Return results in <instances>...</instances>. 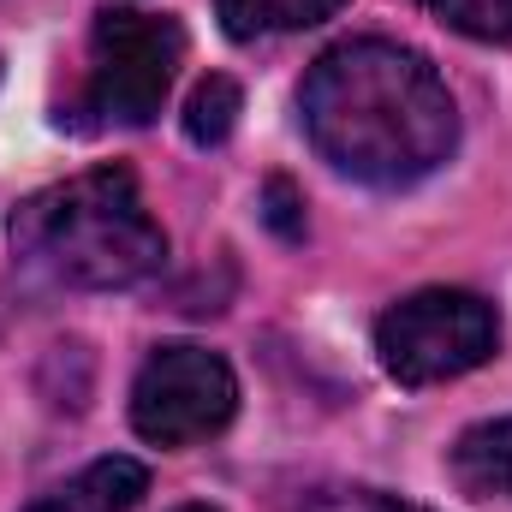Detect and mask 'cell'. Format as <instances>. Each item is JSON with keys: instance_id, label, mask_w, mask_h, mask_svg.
I'll use <instances>...</instances> for the list:
<instances>
[{"instance_id": "cell-10", "label": "cell", "mask_w": 512, "mask_h": 512, "mask_svg": "<svg viewBox=\"0 0 512 512\" xmlns=\"http://www.w3.org/2000/svg\"><path fill=\"white\" fill-rule=\"evenodd\" d=\"M471 42H512V0H417Z\"/></svg>"}, {"instance_id": "cell-11", "label": "cell", "mask_w": 512, "mask_h": 512, "mask_svg": "<svg viewBox=\"0 0 512 512\" xmlns=\"http://www.w3.org/2000/svg\"><path fill=\"white\" fill-rule=\"evenodd\" d=\"M304 203H298V191L286 185V179H268V191H262V221L280 233V239H304V215H298Z\"/></svg>"}, {"instance_id": "cell-5", "label": "cell", "mask_w": 512, "mask_h": 512, "mask_svg": "<svg viewBox=\"0 0 512 512\" xmlns=\"http://www.w3.org/2000/svg\"><path fill=\"white\" fill-rule=\"evenodd\" d=\"M239 411V382L227 358L203 346H155L131 382V429L155 447H191L227 429Z\"/></svg>"}, {"instance_id": "cell-12", "label": "cell", "mask_w": 512, "mask_h": 512, "mask_svg": "<svg viewBox=\"0 0 512 512\" xmlns=\"http://www.w3.org/2000/svg\"><path fill=\"white\" fill-rule=\"evenodd\" d=\"M334 501H340V512H423V507H411V501L376 495V489H340Z\"/></svg>"}, {"instance_id": "cell-7", "label": "cell", "mask_w": 512, "mask_h": 512, "mask_svg": "<svg viewBox=\"0 0 512 512\" xmlns=\"http://www.w3.org/2000/svg\"><path fill=\"white\" fill-rule=\"evenodd\" d=\"M447 471L465 495L477 501H512V417H489V423H471L453 453H447Z\"/></svg>"}, {"instance_id": "cell-3", "label": "cell", "mask_w": 512, "mask_h": 512, "mask_svg": "<svg viewBox=\"0 0 512 512\" xmlns=\"http://www.w3.org/2000/svg\"><path fill=\"white\" fill-rule=\"evenodd\" d=\"M501 346V316L489 298L465 286H429L411 292L376 322V352L382 370L399 387H435L453 382L477 364H489Z\"/></svg>"}, {"instance_id": "cell-9", "label": "cell", "mask_w": 512, "mask_h": 512, "mask_svg": "<svg viewBox=\"0 0 512 512\" xmlns=\"http://www.w3.org/2000/svg\"><path fill=\"white\" fill-rule=\"evenodd\" d=\"M239 108H245L239 84H233L227 72H209V78L191 90V102H185V137H191L197 149L227 143V137H233V126H239Z\"/></svg>"}, {"instance_id": "cell-2", "label": "cell", "mask_w": 512, "mask_h": 512, "mask_svg": "<svg viewBox=\"0 0 512 512\" xmlns=\"http://www.w3.org/2000/svg\"><path fill=\"white\" fill-rule=\"evenodd\" d=\"M12 251L78 292H120L167 262V233L126 167H96L36 191L12 215Z\"/></svg>"}, {"instance_id": "cell-1", "label": "cell", "mask_w": 512, "mask_h": 512, "mask_svg": "<svg viewBox=\"0 0 512 512\" xmlns=\"http://www.w3.org/2000/svg\"><path fill=\"white\" fill-rule=\"evenodd\" d=\"M298 108L316 155L376 191L429 179L459 143V108L441 72L382 36L328 48L304 72Z\"/></svg>"}, {"instance_id": "cell-8", "label": "cell", "mask_w": 512, "mask_h": 512, "mask_svg": "<svg viewBox=\"0 0 512 512\" xmlns=\"http://www.w3.org/2000/svg\"><path fill=\"white\" fill-rule=\"evenodd\" d=\"M346 0H215V18L233 42L256 36H286V30H310L322 18H334Z\"/></svg>"}, {"instance_id": "cell-4", "label": "cell", "mask_w": 512, "mask_h": 512, "mask_svg": "<svg viewBox=\"0 0 512 512\" xmlns=\"http://www.w3.org/2000/svg\"><path fill=\"white\" fill-rule=\"evenodd\" d=\"M185 60V30L167 12H131L108 6L90 24V72H84V108L96 126H149L173 90V72Z\"/></svg>"}, {"instance_id": "cell-13", "label": "cell", "mask_w": 512, "mask_h": 512, "mask_svg": "<svg viewBox=\"0 0 512 512\" xmlns=\"http://www.w3.org/2000/svg\"><path fill=\"white\" fill-rule=\"evenodd\" d=\"M179 512H215V507H179Z\"/></svg>"}, {"instance_id": "cell-6", "label": "cell", "mask_w": 512, "mask_h": 512, "mask_svg": "<svg viewBox=\"0 0 512 512\" xmlns=\"http://www.w3.org/2000/svg\"><path fill=\"white\" fill-rule=\"evenodd\" d=\"M149 489V471L126 459V453H108L96 465H84L72 483H60L54 495H42L30 512H131Z\"/></svg>"}]
</instances>
